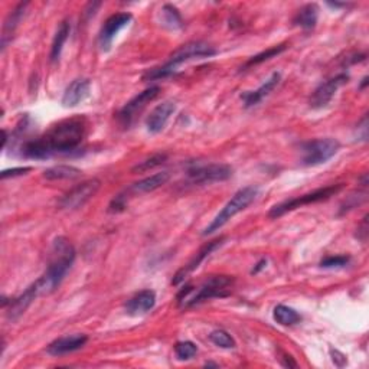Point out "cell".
Instances as JSON below:
<instances>
[{
    "mask_svg": "<svg viewBox=\"0 0 369 369\" xmlns=\"http://www.w3.org/2000/svg\"><path fill=\"white\" fill-rule=\"evenodd\" d=\"M87 134V120L72 117L52 126L43 136L28 140L21 153L26 159H48L55 154H71L78 150Z\"/></svg>",
    "mask_w": 369,
    "mask_h": 369,
    "instance_id": "obj_1",
    "label": "cell"
},
{
    "mask_svg": "<svg viewBox=\"0 0 369 369\" xmlns=\"http://www.w3.org/2000/svg\"><path fill=\"white\" fill-rule=\"evenodd\" d=\"M75 261V248L66 237H58L54 239L51 260L48 264L45 275L38 280L41 293H52L59 287L63 277L72 267Z\"/></svg>",
    "mask_w": 369,
    "mask_h": 369,
    "instance_id": "obj_2",
    "label": "cell"
},
{
    "mask_svg": "<svg viewBox=\"0 0 369 369\" xmlns=\"http://www.w3.org/2000/svg\"><path fill=\"white\" fill-rule=\"evenodd\" d=\"M217 54L215 48L211 46L210 43L202 42V41H195V42H188L182 45L181 48L176 50L169 61L163 63L162 67H157L153 70H149L144 74L143 79L144 81H154V79H163L170 75H173L182 63L192 61V59H201V58H211Z\"/></svg>",
    "mask_w": 369,
    "mask_h": 369,
    "instance_id": "obj_3",
    "label": "cell"
},
{
    "mask_svg": "<svg viewBox=\"0 0 369 369\" xmlns=\"http://www.w3.org/2000/svg\"><path fill=\"white\" fill-rule=\"evenodd\" d=\"M234 283V279L230 276H211L206 279L199 287L186 286L183 290L179 292L178 304L181 308H194L197 304L211 300L215 297H226L231 293V286Z\"/></svg>",
    "mask_w": 369,
    "mask_h": 369,
    "instance_id": "obj_4",
    "label": "cell"
},
{
    "mask_svg": "<svg viewBox=\"0 0 369 369\" xmlns=\"http://www.w3.org/2000/svg\"><path fill=\"white\" fill-rule=\"evenodd\" d=\"M257 195H259V188L257 186H246L243 189H239L238 192H235L234 197L226 203V206H223L219 211V214L212 219L210 226L203 230L202 235L206 237V235H211L219 231L230 219H232L235 215L247 210V208L255 201Z\"/></svg>",
    "mask_w": 369,
    "mask_h": 369,
    "instance_id": "obj_5",
    "label": "cell"
},
{
    "mask_svg": "<svg viewBox=\"0 0 369 369\" xmlns=\"http://www.w3.org/2000/svg\"><path fill=\"white\" fill-rule=\"evenodd\" d=\"M342 189H343L342 183H339V185H329V186H325V188L316 189L313 192H309V194H304L301 197H297V198H293V199H287V201H284V202H281L279 205L272 206L270 210V212H268V217L271 219H276V218H280L284 214L295 211V210H297V208H301L304 205H310V203L326 201V199L335 197L336 194H339Z\"/></svg>",
    "mask_w": 369,
    "mask_h": 369,
    "instance_id": "obj_6",
    "label": "cell"
},
{
    "mask_svg": "<svg viewBox=\"0 0 369 369\" xmlns=\"http://www.w3.org/2000/svg\"><path fill=\"white\" fill-rule=\"evenodd\" d=\"M341 149V143L335 139H316L300 144L301 163L304 166H319L326 163Z\"/></svg>",
    "mask_w": 369,
    "mask_h": 369,
    "instance_id": "obj_7",
    "label": "cell"
},
{
    "mask_svg": "<svg viewBox=\"0 0 369 369\" xmlns=\"http://www.w3.org/2000/svg\"><path fill=\"white\" fill-rule=\"evenodd\" d=\"M101 182L99 179H88L84 181L79 185L74 186L70 192H67L59 201V208L61 210H78V208H83L90 199L95 197V194L100 190Z\"/></svg>",
    "mask_w": 369,
    "mask_h": 369,
    "instance_id": "obj_8",
    "label": "cell"
},
{
    "mask_svg": "<svg viewBox=\"0 0 369 369\" xmlns=\"http://www.w3.org/2000/svg\"><path fill=\"white\" fill-rule=\"evenodd\" d=\"M232 168L228 165H194L188 169V178L194 185H205L228 181L232 176Z\"/></svg>",
    "mask_w": 369,
    "mask_h": 369,
    "instance_id": "obj_9",
    "label": "cell"
},
{
    "mask_svg": "<svg viewBox=\"0 0 369 369\" xmlns=\"http://www.w3.org/2000/svg\"><path fill=\"white\" fill-rule=\"evenodd\" d=\"M160 92V87L152 86L137 94L136 97H133L130 101H128L117 114V120L123 127H130L133 121L137 119V116L141 113V111L146 108L149 103H152Z\"/></svg>",
    "mask_w": 369,
    "mask_h": 369,
    "instance_id": "obj_10",
    "label": "cell"
},
{
    "mask_svg": "<svg viewBox=\"0 0 369 369\" xmlns=\"http://www.w3.org/2000/svg\"><path fill=\"white\" fill-rule=\"evenodd\" d=\"M133 21L132 13H116L111 14L110 18L104 22L101 30H100V37H99V43L100 48L107 52L111 50V45H113L114 38L120 34V30H123L126 26L130 25Z\"/></svg>",
    "mask_w": 369,
    "mask_h": 369,
    "instance_id": "obj_11",
    "label": "cell"
},
{
    "mask_svg": "<svg viewBox=\"0 0 369 369\" xmlns=\"http://www.w3.org/2000/svg\"><path fill=\"white\" fill-rule=\"evenodd\" d=\"M348 79H349V75L342 72V74H338L336 77L329 78L328 81L320 84L312 94L310 107L315 108V110L325 108L332 101V99L335 97V94L338 92V90L343 84L348 83Z\"/></svg>",
    "mask_w": 369,
    "mask_h": 369,
    "instance_id": "obj_12",
    "label": "cell"
},
{
    "mask_svg": "<svg viewBox=\"0 0 369 369\" xmlns=\"http://www.w3.org/2000/svg\"><path fill=\"white\" fill-rule=\"evenodd\" d=\"M223 241H226V237H221V238H217L214 239V241H210L208 244H205L197 254L194 259H192L185 267H182L178 272H176L173 280H172V284L173 286H179L181 283L185 281V279L190 275V272H194L197 268H199V266L205 261V259H208L215 250H218Z\"/></svg>",
    "mask_w": 369,
    "mask_h": 369,
    "instance_id": "obj_13",
    "label": "cell"
},
{
    "mask_svg": "<svg viewBox=\"0 0 369 369\" xmlns=\"http://www.w3.org/2000/svg\"><path fill=\"white\" fill-rule=\"evenodd\" d=\"M39 295H42L41 293V287H39V283L35 281L34 284H30L21 296L9 300L8 313H6L8 319H10L12 322H13V320H18L28 310V308L30 306L32 303H34V300Z\"/></svg>",
    "mask_w": 369,
    "mask_h": 369,
    "instance_id": "obj_14",
    "label": "cell"
},
{
    "mask_svg": "<svg viewBox=\"0 0 369 369\" xmlns=\"http://www.w3.org/2000/svg\"><path fill=\"white\" fill-rule=\"evenodd\" d=\"M174 111H176V103L172 100L163 101L162 104H159L156 108H153V111L146 119L148 132L152 134H157L160 132H163L169 119L172 117Z\"/></svg>",
    "mask_w": 369,
    "mask_h": 369,
    "instance_id": "obj_15",
    "label": "cell"
},
{
    "mask_svg": "<svg viewBox=\"0 0 369 369\" xmlns=\"http://www.w3.org/2000/svg\"><path fill=\"white\" fill-rule=\"evenodd\" d=\"M88 338L86 335H72V336H63L51 342L46 348V352L52 357H62L71 354L78 349H81L87 343Z\"/></svg>",
    "mask_w": 369,
    "mask_h": 369,
    "instance_id": "obj_16",
    "label": "cell"
},
{
    "mask_svg": "<svg viewBox=\"0 0 369 369\" xmlns=\"http://www.w3.org/2000/svg\"><path fill=\"white\" fill-rule=\"evenodd\" d=\"M156 304V293L150 288L136 293L126 303V313L130 316H143L150 312Z\"/></svg>",
    "mask_w": 369,
    "mask_h": 369,
    "instance_id": "obj_17",
    "label": "cell"
},
{
    "mask_svg": "<svg viewBox=\"0 0 369 369\" xmlns=\"http://www.w3.org/2000/svg\"><path fill=\"white\" fill-rule=\"evenodd\" d=\"M280 79H281V74L280 72H272L270 75V78L266 79V81L259 88L254 90V91L243 92L241 94V100L244 101V106L247 108H250V107H254L259 103H261L267 97V95L280 84Z\"/></svg>",
    "mask_w": 369,
    "mask_h": 369,
    "instance_id": "obj_18",
    "label": "cell"
},
{
    "mask_svg": "<svg viewBox=\"0 0 369 369\" xmlns=\"http://www.w3.org/2000/svg\"><path fill=\"white\" fill-rule=\"evenodd\" d=\"M91 90V83L87 78H78L67 87L66 92L62 95V106L63 107H75L81 101H84Z\"/></svg>",
    "mask_w": 369,
    "mask_h": 369,
    "instance_id": "obj_19",
    "label": "cell"
},
{
    "mask_svg": "<svg viewBox=\"0 0 369 369\" xmlns=\"http://www.w3.org/2000/svg\"><path fill=\"white\" fill-rule=\"evenodd\" d=\"M170 178L169 172H160L154 173L152 176H148L136 183H133L130 188H127L124 190L126 195H140V194H149V192H153L159 189L160 186H163Z\"/></svg>",
    "mask_w": 369,
    "mask_h": 369,
    "instance_id": "obj_20",
    "label": "cell"
},
{
    "mask_svg": "<svg viewBox=\"0 0 369 369\" xmlns=\"http://www.w3.org/2000/svg\"><path fill=\"white\" fill-rule=\"evenodd\" d=\"M28 2L26 3H19L18 6H16L13 9V12H10L8 14V18L5 21V25H3V32H2V51L6 48L8 42L10 41V38L13 37L16 28H18L19 22L22 21V18L25 16V12H26V8H28Z\"/></svg>",
    "mask_w": 369,
    "mask_h": 369,
    "instance_id": "obj_21",
    "label": "cell"
},
{
    "mask_svg": "<svg viewBox=\"0 0 369 369\" xmlns=\"http://www.w3.org/2000/svg\"><path fill=\"white\" fill-rule=\"evenodd\" d=\"M317 19H319V6L316 3H308L297 12L295 23L301 29L310 30L316 26Z\"/></svg>",
    "mask_w": 369,
    "mask_h": 369,
    "instance_id": "obj_22",
    "label": "cell"
},
{
    "mask_svg": "<svg viewBox=\"0 0 369 369\" xmlns=\"http://www.w3.org/2000/svg\"><path fill=\"white\" fill-rule=\"evenodd\" d=\"M83 174L78 168L70 165H58L46 169L43 172V178L48 181H63V179H77Z\"/></svg>",
    "mask_w": 369,
    "mask_h": 369,
    "instance_id": "obj_23",
    "label": "cell"
},
{
    "mask_svg": "<svg viewBox=\"0 0 369 369\" xmlns=\"http://www.w3.org/2000/svg\"><path fill=\"white\" fill-rule=\"evenodd\" d=\"M70 34H71V25L68 21H63L59 25L57 34L54 37V41H52V46H51V61L52 62L59 61L62 50H63V45H66Z\"/></svg>",
    "mask_w": 369,
    "mask_h": 369,
    "instance_id": "obj_24",
    "label": "cell"
},
{
    "mask_svg": "<svg viewBox=\"0 0 369 369\" xmlns=\"http://www.w3.org/2000/svg\"><path fill=\"white\" fill-rule=\"evenodd\" d=\"M272 317H275L276 322L281 326H293L301 320V316L297 313V310L284 306V304H277L275 312H272Z\"/></svg>",
    "mask_w": 369,
    "mask_h": 369,
    "instance_id": "obj_25",
    "label": "cell"
},
{
    "mask_svg": "<svg viewBox=\"0 0 369 369\" xmlns=\"http://www.w3.org/2000/svg\"><path fill=\"white\" fill-rule=\"evenodd\" d=\"M162 16H163V25L168 26L169 29H181L183 26L182 16L178 10V8H174L173 5H165L162 9Z\"/></svg>",
    "mask_w": 369,
    "mask_h": 369,
    "instance_id": "obj_26",
    "label": "cell"
},
{
    "mask_svg": "<svg viewBox=\"0 0 369 369\" xmlns=\"http://www.w3.org/2000/svg\"><path fill=\"white\" fill-rule=\"evenodd\" d=\"M286 50H287V46L284 43L283 45H277V46H271V48H268L267 51L257 54L255 57H252L251 59H248V62L244 66V70L248 68V67H252V66H259V63H261L264 61H268L271 58H275V57L280 55L281 52H284Z\"/></svg>",
    "mask_w": 369,
    "mask_h": 369,
    "instance_id": "obj_27",
    "label": "cell"
},
{
    "mask_svg": "<svg viewBox=\"0 0 369 369\" xmlns=\"http://www.w3.org/2000/svg\"><path fill=\"white\" fill-rule=\"evenodd\" d=\"M166 160H168V154H166V153H156V154H153L152 157H149V159H146V160H143V162L137 163V165L132 169V172H133V173L149 172L150 169H154V168H157V166H160V165H163V163L166 162Z\"/></svg>",
    "mask_w": 369,
    "mask_h": 369,
    "instance_id": "obj_28",
    "label": "cell"
},
{
    "mask_svg": "<svg viewBox=\"0 0 369 369\" xmlns=\"http://www.w3.org/2000/svg\"><path fill=\"white\" fill-rule=\"evenodd\" d=\"M210 341L222 349H234L237 346L232 336L227 330H222V329H217L211 332Z\"/></svg>",
    "mask_w": 369,
    "mask_h": 369,
    "instance_id": "obj_29",
    "label": "cell"
},
{
    "mask_svg": "<svg viewBox=\"0 0 369 369\" xmlns=\"http://www.w3.org/2000/svg\"><path fill=\"white\" fill-rule=\"evenodd\" d=\"M198 352V346L190 342V341H183V342H178L174 345V354L178 357L179 361H189L197 355Z\"/></svg>",
    "mask_w": 369,
    "mask_h": 369,
    "instance_id": "obj_30",
    "label": "cell"
},
{
    "mask_svg": "<svg viewBox=\"0 0 369 369\" xmlns=\"http://www.w3.org/2000/svg\"><path fill=\"white\" fill-rule=\"evenodd\" d=\"M350 263L349 255H329L320 261L322 268H343Z\"/></svg>",
    "mask_w": 369,
    "mask_h": 369,
    "instance_id": "obj_31",
    "label": "cell"
},
{
    "mask_svg": "<svg viewBox=\"0 0 369 369\" xmlns=\"http://www.w3.org/2000/svg\"><path fill=\"white\" fill-rule=\"evenodd\" d=\"M28 172H30L29 166L25 168H13V169H6L2 173H0V178L2 179H8V178H16V176H22L26 174Z\"/></svg>",
    "mask_w": 369,
    "mask_h": 369,
    "instance_id": "obj_32",
    "label": "cell"
},
{
    "mask_svg": "<svg viewBox=\"0 0 369 369\" xmlns=\"http://www.w3.org/2000/svg\"><path fill=\"white\" fill-rule=\"evenodd\" d=\"M358 140H368V117L363 116L361 124H358Z\"/></svg>",
    "mask_w": 369,
    "mask_h": 369,
    "instance_id": "obj_33",
    "label": "cell"
},
{
    "mask_svg": "<svg viewBox=\"0 0 369 369\" xmlns=\"http://www.w3.org/2000/svg\"><path fill=\"white\" fill-rule=\"evenodd\" d=\"M357 237L361 239L362 243H365V241H366V237H368V215H365V217H363V219H362V223H361V227L358 228Z\"/></svg>",
    "mask_w": 369,
    "mask_h": 369,
    "instance_id": "obj_34",
    "label": "cell"
},
{
    "mask_svg": "<svg viewBox=\"0 0 369 369\" xmlns=\"http://www.w3.org/2000/svg\"><path fill=\"white\" fill-rule=\"evenodd\" d=\"M283 359H284V361L281 362V363H283V366H288V368H296V366H297L296 361H295L292 357L284 355V358H283Z\"/></svg>",
    "mask_w": 369,
    "mask_h": 369,
    "instance_id": "obj_35",
    "label": "cell"
},
{
    "mask_svg": "<svg viewBox=\"0 0 369 369\" xmlns=\"http://www.w3.org/2000/svg\"><path fill=\"white\" fill-rule=\"evenodd\" d=\"M266 266H267V260L266 259H263L261 261H259V263H257V266L252 268V275H257V272H260L263 268H266Z\"/></svg>",
    "mask_w": 369,
    "mask_h": 369,
    "instance_id": "obj_36",
    "label": "cell"
},
{
    "mask_svg": "<svg viewBox=\"0 0 369 369\" xmlns=\"http://www.w3.org/2000/svg\"><path fill=\"white\" fill-rule=\"evenodd\" d=\"M205 366H218L217 363H205Z\"/></svg>",
    "mask_w": 369,
    "mask_h": 369,
    "instance_id": "obj_37",
    "label": "cell"
}]
</instances>
